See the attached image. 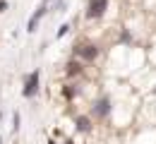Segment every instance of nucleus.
I'll return each instance as SVG.
<instances>
[{
	"label": "nucleus",
	"mask_w": 156,
	"mask_h": 144,
	"mask_svg": "<svg viewBox=\"0 0 156 144\" xmlns=\"http://www.w3.org/2000/svg\"><path fill=\"white\" fill-rule=\"evenodd\" d=\"M72 53H75L82 62H94L98 58V46H94V43H77V46L72 48Z\"/></svg>",
	"instance_id": "obj_1"
},
{
	"label": "nucleus",
	"mask_w": 156,
	"mask_h": 144,
	"mask_svg": "<svg viewBox=\"0 0 156 144\" xmlns=\"http://www.w3.org/2000/svg\"><path fill=\"white\" fill-rule=\"evenodd\" d=\"M106 10H108V0H89L84 17L87 19H101L106 15Z\"/></svg>",
	"instance_id": "obj_2"
},
{
	"label": "nucleus",
	"mask_w": 156,
	"mask_h": 144,
	"mask_svg": "<svg viewBox=\"0 0 156 144\" xmlns=\"http://www.w3.org/2000/svg\"><path fill=\"white\" fill-rule=\"evenodd\" d=\"M39 82H41V75H39V70L29 72V75H27V79H24V89H22V94H24L27 99L36 96V94H39Z\"/></svg>",
	"instance_id": "obj_3"
},
{
	"label": "nucleus",
	"mask_w": 156,
	"mask_h": 144,
	"mask_svg": "<svg viewBox=\"0 0 156 144\" xmlns=\"http://www.w3.org/2000/svg\"><path fill=\"white\" fill-rule=\"evenodd\" d=\"M94 115H96V118H108V115H111V99H108V96H101V99L94 103Z\"/></svg>",
	"instance_id": "obj_4"
},
{
	"label": "nucleus",
	"mask_w": 156,
	"mask_h": 144,
	"mask_svg": "<svg viewBox=\"0 0 156 144\" xmlns=\"http://www.w3.org/2000/svg\"><path fill=\"white\" fill-rule=\"evenodd\" d=\"M46 10H48V5L43 2V5H41L39 10H36V12H34V15L29 17V22H27V31H29V34H34V31H36V26H39V22L43 19V15H46Z\"/></svg>",
	"instance_id": "obj_5"
},
{
	"label": "nucleus",
	"mask_w": 156,
	"mask_h": 144,
	"mask_svg": "<svg viewBox=\"0 0 156 144\" xmlns=\"http://www.w3.org/2000/svg\"><path fill=\"white\" fill-rule=\"evenodd\" d=\"M82 72H84V62L82 60H70L65 65V75H67V77H77Z\"/></svg>",
	"instance_id": "obj_6"
},
{
	"label": "nucleus",
	"mask_w": 156,
	"mask_h": 144,
	"mask_svg": "<svg viewBox=\"0 0 156 144\" xmlns=\"http://www.w3.org/2000/svg\"><path fill=\"white\" fill-rule=\"evenodd\" d=\"M75 127H77L79 132H89V130H91V118H89V115H79V118H75Z\"/></svg>",
	"instance_id": "obj_7"
},
{
	"label": "nucleus",
	"mask_w": 156,
	"mask_h": 144,
	"mask_svg": "<svg viewBox=\"0 0 156 144\" xmlns=\"http://www.w3.org/2000/svg\"><path fill=\"white\" fill-rule=\"evenodd\" d=\"M77 94H79V89L75 86V84H67V86H62V96H65V99H75Z\"/></svg>",
	"instance_id": "obj_8"
},
{
	"label": "nucleus",
	"mask_w": 156,
	"mask_h": 144,
	"mask_svg": "<svg viewBox=\"0 0 156 144\" xmlns=\"http://www.w3.org/2000/svg\"><path fill=\"white\" fill-rule=\"evenodd\" d=\"M120 41H122V43H130V41H132V34H130L127 29H122V31H120Z\"/></svg>",
	"instance_id": "obj_9"
},
{
	"label": "nucleus",
	"mask_w": 156,
	"mask_h": 144,
	"mask_svg": "<svg viewBox=\"0 0 156 144\" xmlns=\"http://www.w3.org/2000/svg\"><path fill=\"white\" fill-rule=\"evenodd\" d=\"M67 31H70V24H62V26L58 29V34H55V39H62V36H65Z\"/></svg>",
	"instance_id": "obj_10"
},
{
	"label": "nucleus",
	"mask_w": 156,
	"mask_h": 144,
	"mask_svg": "<svg viewBox=\"0 0 156 144\" xmlns=\"http://www.w3.org/2000/svg\"><path fill=\"white\" fill-rule=\"evenodd\" d=\"M12 130H20V113L12 115Z\"/></svg>",
	"instance_id": "obj_11"
},
{
	"label": "nucleus",
	"mask_w": 156,
	"mask_h": 144,
	"mask_svg": "<svg viewBox=\"0 0 156 144\" xmlns=\"http://www.w3.org/2000/svg\"><path fill=\"white\" fill-rule=\"evenodd\" d=\"M62 7H65V0H55V12H62Z\"/></svg>",
	"instance_id": "obj_12"
},
{
	"label": "nucleus",
	"mask_w": 156,
	"mask_h": 144,
	"mask_svg": "<svg viewBox=\"0 0 156 144\" xmlns=\"http://www.w3.org/2000/svg\"><path fill=\"white\" fill-rule=\"evenodd\" d=\"M5 10H7V2H5V0H0V12H5Z\"/></svg>",
	"instance_id": "obj_13"
},
{
	"label": "nucleus",
	"mask_w": 156,
	"mask_h": 144,
	"mask_svg": "<svg viewBox=\"0 0 156 144\" xmlns=\"http://www.w3.org/2000/svg\"><path fill=\"white\" fill-rule=\"evenodd\" d=\"M65 144H75V142H72V139H65Z\"/></svg>",
	"instance_id": "obj_14"
},
{
	"label": "nucleus",
	"mask_w": 156,
	"mask_h": 144,
	"mask_svg": "<svg viewBox=\"0 0 156 144\" xmlns=\"http://www.w3.org/2000/svg\"><path fill=\"white\" fill-rule=\"evenodd\" d=\"M43 2H46V5H48V2H53V0H43Z\"/></svg>",
	"instance_id": "obj_15"
},
{
	"label": "nucleus",
	"mask_w": 156,
	"mask_h": 144,
	"mask_svg": "<svg viewBox=\"0 0 156 144\" xmlns=\"http://www.w3.org/2000/svg\"><path fill=\"white\" fill-rule=\"evenodd\" d=\"M48 144H55V142H53V139H51V142H48Z\"/></svg>",
	"instance_id": "obj_16"
}]
</instances>
